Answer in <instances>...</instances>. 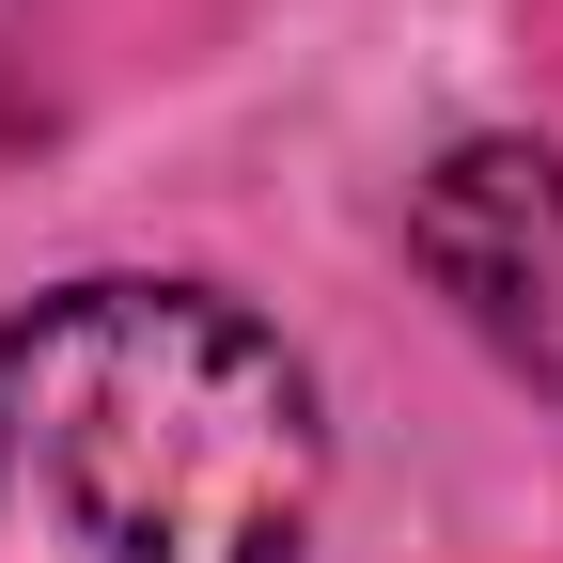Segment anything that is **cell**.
<instances>
[{
    "label": "cell",
    "instance_id": "obj_1",
    "mask_svg": "<svg viewBox=\"0 0 563 563\" xmlns=\"http://www.w3.org/2000/svg\"><path fill=\"white\" fill-rule=\"evenodd\" d=\"M313 391L188 282H79L0 329V563H298Z\"/></svg>",
    "mask_w": 563,
    "mask_h": 563
},
{
    "label": "cell",
    "instance_id": "obj_2",
    "mask_svg": "<svg viewBox=\"0 0 563 563\" xmlns=\"http://www.w3.org/2000/svg\"><path fill=\"white\" fill-rule=\"evenodd\" d=\"M407 251L517 376L563 391V157L548 141H470V157H439L422 203H407Z\"/></svg>",
    "mask_w": 563,
    "mask_h": 563
}]
</instances>
